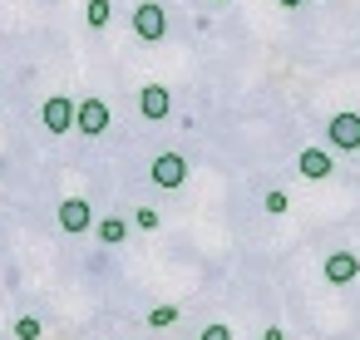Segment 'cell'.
<instances>
[{"label": "cell", "mask_w": 360, "mask_h": 340, "mask_svg": "<svg viewBox=\"0 0 360 340\" xmlns=\"http://www.w3.org/2000/svg\"><path fill=\"white\" fill-rule=\"evenodd\" d=\"M326 148H330V153H360V114H355V109L330 114V124H326Z\"/></svg>", "instance_id": "obj_1"}, {"label": "cell", "mask_w": 360, "mask_h": 340, "mask_svg": "<svg viewBox=\"0 0 360 340\" xmlns=\"http://www.w3.org/2000/svg\"><path fill=\"white\" fill-rule=\"evenodd\" d=\"M129 25H134V35H139L143 45H158V40H168V11L158 6V0H143V6H134Z\"/></svg>", "instance_id": "obj_2"}, {"label": "cell", "mask_w": 360, "mask_h": 340, "mask_svg": "<svg viewBox=\"0 0 360 340\" xmlns=\"http://www.w3.org/2000/svg\"><path fill=\"white\" fill-rule=\"evenodd\" d=\"M148 183H158L163 192H178V188L188 183V158H183V153H158V158L148 163Z\"/></svg>", "instance_id": "obj_3"}, {"label": "cell", "mask_w": 360, "mask_h": 340, "mask_svg": "<svg viewBox=\"0 0 360 340\" xmlns=\"http://www.w3.org/2000/svg\"><path fill=\"white\" fill-rule=\"evenodd\" d=\"M55 222H60L65 237H84V232L94 227V207H89V197H65V202L55 207Z\"/></svg>", "instance_id": "obj_4"}, {"label": "cell", "mask_w": 360, "mask_h": 340, "mask_svg": "<svg viewBox=\"0 0 360 340\" xmlns=\"http://www.w3.org/2000/svg\"><path fill=\"white\" fill-rule=\"evenodd\" d=\"M296 173H301L306 183H326V178L335 173V153L321 148V143H306V148L296 153Z\"/></svg>", "instance_id": "obj_5"}, {"label": "cell", "mask_w": 360, "mask_h": 340, "mask_svg": "<svg viewBox=\"0 0 360 340\" xmlns=\"http://www.w3.org/2000/svg\"><path fill=\"white\" fill-rule=\"evenodd\" d=\"M75 129H79L84 138L109 133V104H104V99H79V104H75Z\"/></svg>", "instance_id": "obj_6"}, {"label": "cell", "mask_w": 360, "mask_h": 340, "mask_svg": "<svg viewBox=\"0 0 360 340\" xmlns=\"http://www.w3.org/2000/svg\"><path fill=\"white\" fill-rule=\"evenodd\" d=\"M139 114H143L148 124H163V119L173 114V94H168V84H143V89H139Z\"/></svg>", "instance_id": "obj_7"}, {"label": "cell", "mask_w": 360, "mask_h": 340, "mask_svg": "<svg viewBox=\"0 0 360 340\" xmlns=\"http://www.w3.org/2000/svg\"><path fill=\"white\" fill-rule=\"evenodd\" d=\"M40 124L60 138V133H70L75 129V99H65V94H55V99H45L40 104Z\"/></svg>", "instance_id": "obj_8"}, {"label": "cell", "mask_w": 360, "mask_h": 340, "mask_svg": "<svg viewBox=\"0 0 360 340\" xmlns=\"http://www.w3.org/2000/svg\"><path fill=\"white\" fill-rule=\"evenodd\" d=\"M321 271H326L330 286H350V281H360V256L355 251H330Z\"/></svg>", "instance_id": "obj_9"}, {"label": "cell", "mask_w": 360, "mask_h": 340, "mask_svg": "<svg viewBox=\"0 0 360 340\" xmlns=\"http://www.w3.org/2000/svg\"><path fill=\"white\" fill-rule=\"evenodd\" d=\"M94 237H99V247H124L129 242V217H119V212H109V217H94V227H89Z\"/></svg>", "instance_id": "obj_10"}, {"label": "cell", "mask_w": 360, "mask_h": 340, "mask_svg": "<svg viewBox=\"0 0 360 340\" xmlns=\"http://www.w3.org/2000/svg\"><path fill=\"white\" fill-rule=\"evenodd\" d=\"M178 320H183L178 301H158V306H148V330H173Z\"/></svg>", "instance_id": "obj_11"}, {"label": "cell", "mask_w": 360, "mask_h": 340, "mask_svg": "<svg viewBox=\"0 0 360 340\" xmlns=\"http://www.w3.org/2000/svg\"><path fill=\"white\" fill-rule=\"evenodd\" d=\"M262 212H266V217H286V212H291V192H286V188H266V192H262Z\"/></svg>", "instance_id": "obj_12"}, {"label": "cell", "mask_w": 360, "mask_h": 340, "mask_svg": "<svg viewBox=\"0 0 360 340\" xmlns=\"http://www.w3.org/2000/svg\"><path fill=\"white\" fill-rule=\"evenodd\" d=\"M11 340H45V320H40V315H15Z\"/></svg>", "instance_id": "obj_13"}, {"label": "cell", "mask_w": 360, "mask_h": 340, "mask_svg": "<svg viewBox=\"0 0 360 340\" xmlns=\"http://www.w3.org/2000/svg\"><path fill=\"white\" fill-rule=\"evenodd\" d=\"M84 20H89V30H109V20H114V0H89V6H84Z\"/></svg>", "instance_id": "obj_14"}, {"label": "cell", "mask_w": 360, "mask_h": 340, "mask_svg": "<svg viewBox=\"0 0 360 340\" xmlns=\"http://www.w3.org/2000/svg\"><path fill=\"white\" fill-rule=\"evenodd\" d=\"M129 227H139V232H158V227H163V212H158V207H134Z\"/></svg>", "instance_id": "obj_15"}, {"label": "cell", "mask_w": 360, "mask_h": 340, "mask_svg": "<svg viewBox=\"0 0 360 340\" xmlns=\"http://www.w3.org/2000/svg\"><path fill=\"white\" fill-rule=\"evenodd\" d=\"M198 340H237V335H232V325H227V320H207Z\"/></svg>", "instance_id": "obj_16"}, {"label": "cell", "mask_w": 360, "mask_h": 340, "mask_svg": "<svg viewBox=\"0 0 360 340\" xmlns=\"http://www.w3.org/2000/svg\"><path fill=\"white\" fill-rule=\"evenodd\" d=\"M262 340H286V330H281V325H266V330H262Z\"/></svg>", "instance_id": "obj_17"}, {"label": "cell", "mask_w": 360, "mask_h": 340, "mask_svg": "<svg viewBox=\"0 0 360 340\" xmlns=\"http://www.w3.org/2000/svg\"><path fill=\"white\" fill-rule=\"evenodd\" d=\"M276 6H281V11H301V6H306V0H276Z\"/></svg>", "instance_id": "obj_18"}]
</instances>
